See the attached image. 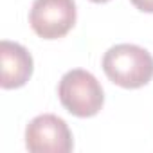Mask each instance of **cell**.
Here are the masks:
<instances>
[{
    "instance_id": "obj_1",
    "label": "cell",
    "mask_w": 153,
    "mask_h": 153,
    "mask_svg": "<svg viewBox=\"0 0 153 153\" xmlns=\"http://www.w3.org/2000/svg\"><path fill=\"white\" fill-rule=\"evenodd\" d=\"M103 70L123 88H140L153 78V56L135 43H117L105 52Z\"/></svg>"
},
{
    "instance_id": "obj_3",
    "label": "cell",
    "mask_w": 153,
    "mask_h": 153,
    "mask_svg": "<svg viewBox=\"0 0 153 153\" xmlns=\"http://www.w3.org/2000/svg\"><path fill=\"white\" fill-rule=\"evenodd\" d=\"M74 0H34L29 11L31 29L43 40L65 36L76 24Z\"/></svg>"
},
{
    "instance_id": "obj_4",
    "label": "cell",
    "mask_w": 153,
    "mask_h": 153,
    "mask_svg": "<svg viewBox=\"0 0 153 153\" xmlns=\"http://www.w3.org/2000/svg\"><path fill=\"white\" fill-rule=\"evenodd\" d=\"M25 146L33 153H68L74 148V140L61 117L42 114L27 124Z\"/></svg>"
},
{
    "instance_id": "obj_7",
    "label": "cell",
    "mask_w": 153,
    "mask_h": 153,
    "mask_svg": "<svg viewBox=\"0 0 153 153\" xmlns=\"http://www.w3.org/2000/svg\"><path fill=\"white\" fill-rule=\"evenodd\" d=\"M92 2H96V4H105V2H108V0H92Z\"/></svg>"
},
{
    "instance_id": "obj_2",
    "label": "cell",
    "mask_w": 153,
    "mask_h": 153,
    "mask_svg": "<svg viewBox=\"0 0 153 153\" xmlns=\"http://www.w3.org/2000/svg\"><path fill=\"white\" fill-rule=\"evenodd\" d=\"M58 97L63 108L76 117H94L105 105L101 83L83 68H72L63 74L58 85Z\"/></svg>"
},
{
    "instance_id": "obj_5",
    "label": "cell",
    "mask_w": 153,
    "mask_h": 153,
    "mask_svg": "<svg viewBox=\"0 0 153 153\" xmlns=\"http://www.w3.org/2000/svg\"><path fill=\"white\" fill-rule=\"evenodd\" d=\"M0 65H2V78H0V85L2 88H20L24 87L33 76V56L31 52L9 40L0 42Z\"/></svg>"
},
{
    "instance_id": "obj_6",
    "label": "cell",
    "mask_w": 153,
    "mask_h": 153,
    "mask_svg": "<svg viewBox=\"0 0 153 153\" xmlns=\"http://www.w3.org/2000/svg\"><path fill=\"white\" fill-rule=\"evenodd\" d=\"M130 2L142 13H153V0H130Z\"/></svg>"
}]
</instances>
